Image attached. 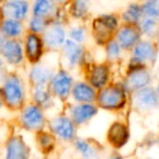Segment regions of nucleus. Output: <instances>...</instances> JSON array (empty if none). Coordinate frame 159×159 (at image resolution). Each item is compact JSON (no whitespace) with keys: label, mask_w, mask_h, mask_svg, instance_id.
<instances>
[{"label":"nucleus","mask_w":159,"mask_h":159,"mask_svg":"<svg viewBox=\"0 0 159 159\" xmlns=\"http://www.w3.org/2000/svg\"><path fill=\"white\" fill-rule=\"evenodd\" d=\"M125 102V94L122 87L117 85L105 87L98 94V104L106 109L121 108Z\"/></svg>","instance_id":"nucleus-1"},{"label":"nucleus","mask_w":159,"mask_h":159,"mask_svg":"<svg viewBox=\"0 0 159 159\" xmlns=\"http://www.w3.org/2000/svg\"><path fill=\"white\" fill-rule=\"evenodd\" d=\"M2 97L11 108H19L22 105L23 89L19 77H8L2 86Z\"/></svg>","instance_id":"nucleus-2"},{"label":"nucleus","mask_w":159,"mask_h":159,"mask_svg":"<svg viewBox=\"0 0 159 159\" xmlns=\"http://www.w3.org/2000/svg\"><path fill=\"white\" fill-rule=\"evenodd\" d=\"M118 20L113 16H102L93 23L94 34L99 43H104L110 37L111 33L117 29Z\"/></svg>","instance_id":"nucleus-3"},{"label":"nucleus","mask_w":159,"mask_h":159,"mask_svg":"<svg viewBox=\"0 0 159 159\" xmlns=\"http://www.w3.org/2000/svg\"><path fill=\"white\" fill-rule=\"evenodd\" d=\"M72 86V77L66 72L60 71L52 77L50 82V87L52 93L59 98H66L70 94Z\"/></svg>","instance_id":"nucleus-4"},{"label":"nucleus","mask_w":159,"mask_h":159,"mask_svg":"<svg viewBox=\"0 0 159 159\" xmlns=\"http://www.w3.org/2000/svg\"><path fill=\"white\" fill-rule=\"evenodd\" d=\"M22 124L29 130H40L44 126V117L37 106H27L21 116Z\"/></svg>","instance_id":"nucleus-5"},{"label":"nucleus","mask_w":159,"mask_h":159,"mask_svg":"<svg viewBox=\"0 0 159 159\" xmlns=\"http://www.w3.org/2000/svg\"><path fill=\"white\" fill-rule=\"evenodd\" d=\"M1 52L8 62L12 64H18L22 61V47L20 43L13 39H1Z\"/></svg>","instance_id":"nucleus-6"},{"label":"nucleus","mask_w":159,"mask_h":159,"mask_svg":"<svg viewBox=\"0 0 159 159\" xmlns=\"http://www.w3.org/2000/svg\"><path fill=\"white\" fill-rule=\"evenodd\" d=\"M150 80L149 72L145 69H137L130 71L128 79L125 81V87L130 91H139L148 84Z\"/></svg>","instance_id":"nucleus-7"},{"label":"nucleus","mask_w":159,"mask_h":159,"mask_svg":"<svg viewBox=\"0 0 159 159\" xmlns=\"http://www.w3.org/2000/svg\"><path fill=\"white\" fill-rule=\"evenodd\" d=\"M52 131L61 139L69 141L72 139L75 134L74 124L70 119L66 117H58L51 121Z\"/></svg>","instance_id":"nucleus-8"},{"label":"nucleus","mask_w":159,"mask_h":159,"mask_svg":"<svg viewBox=\"0 0 159 159\" xmlns=\"http://www.w3.org/2000/svg\"><path fill=\"white\" fill-rule=\"evenodd\" d=\"M29 148L21 137H12L7 144L6 159H27Z\"/></svg>","instance_id":"nucleus-9"},{"label":"nucleus","mask_w":159,"mask_h":159,"mask_svg":"<svg viewBox=\"0 0 159 159\" xmlns=\"http://www.w3.org/2000/svg\"><path fill=\"white\" fill-rule=\"evenodd\" d=\"M135 102L142 109H152L158 105V96L152 87H144L137 91Z\"/></svg>","instance_id":"nucleus-10"},{"label":"nucleus","mask_w":159,"mask_h":159,"mask_svg":"<svg viewBox=\"0 0 159 159\" xmlns=\"http://www.w3.org/2000/svg\"><path fill=\"white\" fill-rule=\"evenodd\" d=\"M129 132L128 129L122 123H113L108 131V141L112 146L120 148L128 142Z\"/></svg>","instance_id":"nucleus-11"},{"label":"nucleus","mask_w":159,"mask_h":159,"mask_svg":"<svg viewBox=\"0 0 159 159\" xmlns=\"http://www.w3.org/2000/svg\"><path fill=\"white\" fill-rule=\"evenodd\" d=\"M155 58H156V50L150 43L141 42L135 46L132 60L144 64V62L146 61H154Z\"/></svg>","instance_id":"nucleus-12"},{"label":"nucleus","mask_w":159,"mask_h":159,"mask_svg":"<svg viewBox=\"0 0 159 159\" xmlns=\"http://www.w3.org/2000/svg\"><path fill=\"white\" fill-rule=\"evenodd\" d=\"M117 38L120 46H122L123 48H131L139 44V33L135 27L130 25V26L122 27L121 30H119Z\"/></svg>","instance_id":"nucleus-13"},{"label":"nucleus","mask_w":159,"mask_h":159,"mask_svg":"<svg viewBox=\"0 0 159 159\" xmlns=\"http://www.w3.org/2000/svg\"><path fill=\"white\" fill-rule=\"evenodd\" d=\"M29 5L25 1H9L6 2L2 7L3 14L8 13V16H12V20H22L26 16Z\"/></svg>","instance_id":"nucleus-14"},{"label":"nucleus","mask_w":159,"mask_h":159,"mask_svg":"<svg viewBox=\"0 0 159 159\" xmlns=\"http://www.w3.org/2000/svg\"><path fill=\"white\" fill-rule=\"evenodd\" d=\"M42 40L36 34H29L25 40V49H26L27 58L32 62H36L42 56Z\"/></svg>","instance_id":"nucleus-15"},{"label":"nucleus","mask_w":159,"mask_h":159,"mask_svg":"<svg viewBox=\"0 0 159 159\" xmlns=\"http://www.w3.org/2000/svg\"><path fill=\"white\" fill-rule=\"evenodd\" d=\"M97 113V108L93 105H77L72 109V118L77 124H82Z\"/></svg>","instance_id":"nucleus-16"},{"label":"nucleus","mask_w":159,"mask_h":159,"mask_svg":"<svg viewBox=\"0 0 159 159\" xmlns=\"http://www.w3.org/2000/svg\"><path fill=\"white\" fill-rule=\"evenodd\" d=\"M64 31L62 27L58 25H53L46 30L44 35V42L49 47H60L64 42Z\"/></svg>","instance_id":"nucleus-17"},{"label":"nucleus","mask_w":159,"mask_h":159,"mask_svg":"<svg viewBox=\"0 0 159 159\" xmlns=\"http://www.w3.org/2000/svg\"><path fill=\"white\" fill-rule=\"evenodd\" d=\"M89 82L96 89H102L108 80V68L104 64L95 66L89 72Z\"/></svg>","instance_id":"nucleus-18"},{"label":"nucleus","mask_w":159,"mask_h":159,"mask_svg":"<svg viewBox=\"0 0 159 159\" xmlns=\"http://www.w3.org/2000/svg\"><path fill=\"white\" fill-rule=\"evenodd\" d=\"M73 96L77 102H91L95 99V92L85 83H77L73 87Z\"/></svg>","instance_id":"nucleus-19"},{"label":"nucleus","mask_w":159,"mask_h":159,"mask_svg":"<svg viewBox=\"0 0 159 159\" xmlns=\"http://www.w3.org/2000/svg\"><path fill=\"white\" fill-rule=\"evenodd\" d=\"M31 80L36 86H44L52 80V72L43 66H35L31 71Z\"/></svg>","instance_id":"nucleus-20"},{"label":"nucleus","mask_w":159,"mask_h":159,"mask_svg":"<svg viewBox=\"0 0 159 159\" xmlns=\"http://www.w3.org/2000/svg\"><path fill=\"white\" fill-rule=\"evenodd\" d=\"M64 52H66V59H68L70 66L79 63L82 57V48L73 40H66L64 44Z\"/></svg>","instance_id":"nucleus-21"},{"label":"nucleus","mask_w":159,"mask_h":159,"mask_svg":"<svg viewBox=\"0 0 159 159\" xmlns=\"http://www.w3.org/2000/svg\"><path fill=\"white\" fill-rule=\"evenodd\" d=\"M2 33L7 37H16L22 33V24L19 21L12 19H6L2 22Z\"/></svg>","instance_id":"nucleus-22"},{"label":"nucleus","mask_w":159,"mask_h":159,"mask_svg":"<svg viewBox=\"0 0 159 159\" xmlns=\"http://www.w3.org/2000/svg\"><path fill=\"white\" fill-rule=\"evenodd\" d=\"M53 3L50 1H47V0H39V1H36L34 3L33 7V12L34 16H37V18L44 19L45 16H47L51 11H52Z\"/></svg>","instance_id":"nucleus-23"},{"label":"nucleus","mask_w":159,"mask_h":159,"mask_svg":"<svg viewBox=\"0 0 159 159\" xmlns=\"http://www.w3.org/2000/svg\"><path fill=\"white\" fill-rule=\"evenodd\" d=\"M142 13H143V9H142L141 6L136 5V3H133L130 7L128 8L125 12L123 14V19L129 22L130 24H134V23L139 22V19L142 16Z\"/></svg>","instance_id":"nucleus-24"},{"label":"nucleus","mask_w":159,"mask_h":159,"mask_svg":"<svg viewBox=\"0 0 159 159\" xmlns=\"http://www.w3.org/2000/svg\"><path fill=\"white\" fill-rule=\"evenodd\" d=\"M75 147H76L77 150L84 156V158L92 159L95 156V149H94V147L89 142L83 141V139H77V141L75 142Z\"/></svg>","instance_id":"nucleus-25"},{"label":"nucleus","mask_w":159,"mask_h":159,"mask_svg":"<svg viewBox=\"0 0 159 159\" xmlns=\"http://www.w3.org/2000/svg\"><path fill=\"white\" fill-rule=\"evenodd\" d=\"M143 13L147 16V18L159 19V2L157 1H148L145 2L142 7Z\"/></svg>","instance_id":"nucleus-26"},{"label":"nucleus","mask_w":159,"mask_h":159,"mask_svg":"<svg viewBox=\"0 0 159 159\" xmlns=\"http://www.w3.org/2000/svg\"><path fill=\"white\" fill-rule=\"evenodd\" d=\"M34 99L40 106H47L50 102V95L44 86H37L34 92Z\"/></svg>","instance_id":"nucleus-27"},{"label":"nucleus","mask_w":159,"mask_h":159,"mask_svg":"<svg viewBox=\"0 0 159 159\" xmlns=\"http://www.w3.org/2000/svg\"><path fill=\"white\" fill-rule=\"evenodd\" d=\"M157 29V21L152 18H145L141 22V30L143 33L152 35Z\"/></svg>","instance_id":"nucleus-28"},{"label":"nucleus","mask_w":159,"mask_h":159,"mask_svg":"<svg viewBox=\"0 0 159 159\" xmlns=\"http://www.w3.org/2000/svg\"><path fill=\"white\" fill-rule=\"evenodd\" d=\"M121 53V46L119 43L115 42V40H110L107 45V56L109 59L115 60Z\"/></svg>","instance_id":"nucleus-29"},{"label":"nucleus","mask_w":159,"mask_h":159,"mask_svg":"<svg viewBox=\"0 0 159 159\" xmlns=\"http://www.w3.org/2000/svg\"><path fill=\"white\" fill-rule=\"evenodd\" d=\"M87 11V3L84 1H76L72 5V14L75 18H81Z\"/></svg>","instance_id":"nucleus-30"},{"label":"nucleus","mask_w":159,"mask_h":159,"mask_svg":"<svg viewBox=\"0 0 159 159\" xmlns=\"http://www.w3.org/2000/svg\"><path fill=\"white\" fill-rule=\"evenodd\" d=\"M45 25H46V23H45L44 19H42V18L34 16V18L30 21V30H31L34 34L43 31V30L45 29Z\"/></svg>","instance_id":"nucleus-31"},{"label":"nucleus","mask_w":159,"mask_h":159,"mask_svg":"<svg viewBox=\"0 0 159 159\" xmlns=\"http://www.w3.org/2000/svg\"><path fill=\"white\" fill-rule=\"evenodd\" d=\"M70 36L77 43H81L85 38V31L82 27H74L70 31Z\"/></svg>","instance_id":"nucleus-32"},{"label":"nucleus","mask_w":159,"mask_h":159,"mask_svg":"<svg viewBox=\"0 0 159 159\" xmlns=\"http://www.w3.org/2000/svg\"><path fill=\"white\" fill-rule=\"evenodd\" d=\"M38 139H39V144L42 146V148H51V145L53 144V139L50 136L49 134H46V133H43L38 136Z\"/></svg>","instance_id":"nucleus-33"},{"label":"nucleus","mask_w":159,"mask_h":159,"mask_svg":"<svg viewBox=\"0 0 159 159\" xmlns=\"http://www.w3.org/2000/svg\"><path fill=\"white\" fill-rule=\"evenodd\" d=\"M111 159H121L120 157H113V158H111Z\"/></svg>","instance_id":"nucleus-34"}]
</instances>
